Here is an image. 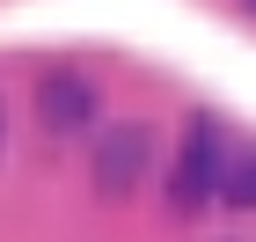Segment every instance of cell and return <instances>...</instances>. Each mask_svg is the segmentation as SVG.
Masks as SVG:
<instances>
[{
    "mask_svg": "<svg viewBox=\"0 0 256 242\" xmlns=\"http://www.w3.org/2000/svg\"><path fill=\"white\" fill-rule=\"evenodd\" d=\"M220 176H227V154H220V125L198 118L190 140H183L176 154V176H168V205L176 213H205V205L220 198Z\"/></svg>",
    "mask_w": 256,
    "mask_h": 242,
    "instance_id": "cell-1",
    "label": "cell"
},
{
    "mask_svg": "<svg viewBox=\"0 0 256 242\" xmlns=\"http://www.w3.org/2000/svg\"><path fill=\"white\" fill-rule=\"evenodd\" d=\"M146 154H154V132H146V125H110L96 140V191L102 198H124V191L146 176Z\"/></svg>",
    "mask_w": 256,
    "mask_h": 242,
    "instance_id": "cell-2",
    "label": "cell"
},
{
    "mask_svg": "<svg viewBox=\"0 0 256 242\" xmlns=\"http://www.w3.org/2000/svg\"><path fill=\"white\" fill-rule=\"evenodd\" d=\"M37 125L44 132H88L96 125V88L80 74H44L37 81Z\"/></svg>",
    "mask_w": 256,
    "mask_h": 242,
    "instance_id": "cell-3",
    "label": "cell"
},
{
    "mask_svg": "<svg viewBox=\"0 0 256 242\" xmlns=\"http://www.w3.org/2000/svg\"><path fill=\"white\" fill-rule=\"evenodd\" d=\"M220 198H227V205H242V213H256V147H249V154H227Z\"/></svg>",
    "mask_w": 256,
    "mask_h": 242,
    "instance_id": "cell-4",
    "label": "cell"
},
{
    "mask_svg": "<svg viewBox=\"0 0 256 242\" xmlns=\"http://www.w3.org/2000/svg\"><path fill=\"white\" fill-rule=\"evenodd\" d=\"M249 8H256V0H249Z\"/></svg>",
    "mask_w": 256,
    "mask_h": 242,
    "instance_id": "cell-5",
    "label": "cell"
}]
</instances>
